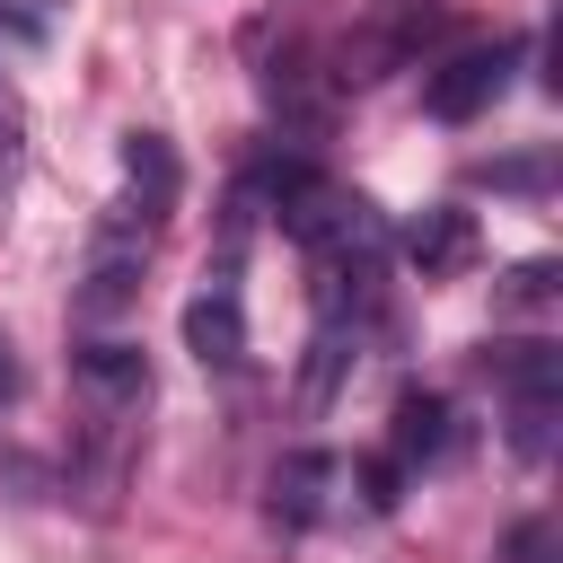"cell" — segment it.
<instances>
[{
    "label": "cell",
    "mask_w": 563,
    "mask_h": 563,
    "mask_svg": "<svg viewBox=\"0 0 563 563\" xmlns=\"http://www.w3.org/2000/svg\"><path fill=\"white\" fill-rule=\"evenodd\" d=\"M141 273H150V229L114 202L106 220H97V238H88V273H79V317H123L132 299H141Z\"/></svg>",
    "instance_id": "cell-1"
},
{
    "label": "cell",
    "mask_w": 563,
    "mask_h": 563,
    "mask_svg": "<svg viewBox=\"0 0 563 563\" xmlns=\"http://www.w3.org/2000/svg\"><path fill=\"white\" fill-rule=\"evenodd\" d=\"M510 70H519V44H466V53H449V62L422 79V106H431L440 123H475V114L510 88Z\"/></svg>",
    "instance_id": "cell-2"
},
{
    "label": "cell",
    "mask_w": 563,
    "mask_h": 563,
    "mask_svg": "<svg viewBox=\"0 0 563 563\" xmlns=\"http://www.w3.org/2000/svg\"><path fill=\"white\" fill-rule=\"evenodd\" d=\"M264 97H273V114H282L299 141H317V132L334 123V70H325L308 44H282V53L264 62Z\"/></svg>",
    "instance_id": "cell-3"
},
{
    "label": "cell",
    "mask_w": 563,
    "mask_h": 563,
    "mask_svg": "<svg viewBox=\"0 0 563 563\" xmlns=\"http://www.w3.org/2000/svg\"><path fill=\"white\" fill-rule=\"evenodd\" d=\"M70 378L88 387L97 422H123V413H141V405H150V361H141V343L97 334V343H79V352H70Z\"/></svg>",
    "instance_id": "cell-4"
},
{
    "label": "cell",
    "mask_w": 563,
    "mask_h": 563,
    "mask_svg": "<svg viewBox=\"0 0 563 563\" xmlns=\"http://www.w3.org/2000/svg\"><path fill=\"white\" fill-rule=\"evenodd\" d=\"M123 185H132V220L141 229H158L167 211H176V194H185V167H176V150H167V132H123Z\"/></svg>",
    "instance_id": "cell-5"
},
{
    "label": "cell",
    "mask_w": 563,
    "mask_h": 563,
    "mask_svg": "<svg viewBox=\"0 0 563 563\" xmlns=\"http://www.w3.org/2000/svg\"><path fill=\"white\" fill-rule=\"evenodd\" d=\"M185 352L202 369H238L246 361V308H238V282H211L185 299Z\"/></svg>",
    "instance_id": "cell-6"
},
{
    "label": "cell",
    "mask_w": 563,
    "mask_h": 563,
    "mask_svg": "<svg viewBox=\"0 0 563 563\" xmlns=\"http://www.w3.org/2000/svg\"><path fill=\"white\" fill-rule=\"evenodd\" d=\"M457 413H449V396H431V387H405L396 396V413H387V457L413 475V466H431V457H449V431Z\"/></svg>",
    "instance_id": "cell-7"
},
{
    "label": "cell",
    "mask_w": 563,
    "mask_h": 563,
    "mask_svg": "<svg viewBox=\"0 0 563 563\" xmlns=\"http://www.w3.org/2000/svg\"><path fill=\"white\" fill-rule=\"evenodd\" d=\"M405 264L422 273V282H449V273H466L475 264V220L466 211H422V220H405Z\"/></svg>",
    "instance_id": "cell-8"
},
{
    "label": "cell",
    "mask_w": 563,
    "mask_h": 563,
    "mask_svg": "<svg viewBox=\"0 0 563 563\" xmlns=\"http://www.w3.org/2000/svg\"><path fill=\"white\" fill-rule=\"evenodd\" d=\"M352 352H361V325H352V317H317L308 361H299V413H308V422H317V413L334 405V387L352 378Z\"/></svg>",
    "instance_id": "cell-9"
},
{
    "label": "cell",
    "mask_w": 563,
    "mask_h": 563,
    "mask_svg": "<svg viewBox=\"0 0 563 563\" xmlns=\"http://www.w3.org/2000/svg\"><path fill=\"white\" fill-rule=\"evenodd\" d=\"M325 484H343V457H325V449H290V457L273 466V519H282V528L325 519Z\"/></svg>",
    "instance_id": "cell-10"
},
{
    "label": "cell",
    "mask_w": 563,
    "mask_h": 563,
    "mask_svg": "<svg viewBox=\"0 0 563 563\" xmlns=\"http://www.w3.org/2000/svg\"><path fill=\"white\" fill-rule=\"evenodd\" d=\"M554 413H563V387H519L510 396V449L519 457H545L554 449Z\"/></svg>",
    "instance_id": "cell-11"
},
{
    "label": "cell",
    "mask_w": 563,
    "mask_h": 563,
    "mask_svg": "<svg viewBox=\"0 0 563 563\" xmlns=\"http://www.w3.org/2000/svg\"><path fill=\"white\" fill-rule=\"evenodd\" d=\"M18 167H26V97H18V79L0 70V202L18 194Z\"/></svg>",
    "instance_id": "cell-12"
},
{
    "label": "cell",
    "mask_w": 563,
    "mask_h": 563,
    "mask_svg": "<svg viewBox=\"0 0 563 563\" xmlns=\"http://www.w3.org/2000/svg\"><path fill=\"white\" fill-rule=\"evenodd\" d=\"M343 475L361 484V501H369V510H396V501H405V466H396L387 449H378V457H361V466H343Z\"/></svg>",
    "instance_id": "cell-13"
},
{
    "label": "cell",
    "mask_w": 563,
    "mask_h": 563,
    "mask_svg": "<svg viewBox=\"0 0 563 563\" xmlns=\"http://www.w3.org/2000/svg\"><path fill=\"white\" fill-rule=\"evenodd\" d=\"M554 299V264H519V273H501V308H545Z\"/></svg>",
    "instance_id": "cell-14"
},
{
    "label": "cell",
    "mask_w": 563,
    "mask_h": 563,
    "mask_svg": "<svg viewBox=\"0 0 563 563\" xmlns=\"http://www.w3.org/2000/svg\"><path fill=\"white\" fill-rule=\"evenodd\" d=\"M545 554H554V528H545V519H528V528L510 537V563H545Z\"/></svg>",
    "instance_id": "cell-15"
},
{
    "label": "cell",
    "mask_w": 563,
    "mask_h": 563,
    "mask_svg": "<svg viewBox=\"0 0 563 563\" xmlns=\"http://www.w3.org/2000/svg\"><path fill=\"white\" fill-rule=\"evenodd\" d=\"M9 396H18V352L0 343V405H9Z\"/></svg>",
    "instance_id": "cell-16"
}]
</instances>
